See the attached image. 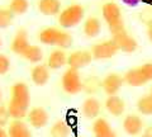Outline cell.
Listing matches in <instances>:
<instances>
[{"instance_id": "1", "label": "cell", "mask_w": 152, "mask_h": 137, "mask_svg": "<svg viewBox=\"0 0 152 137\" xmlns=\"http://www.w3.org/2000/svg\"><path fill=\"white\" fill-rule=\"evenodd\" d=\"M12 97L8 103V111L13 119L22 121L29 112L31 104V92L26 83L18 81L12 86Z\"/></svg>"}, {"instance_id": "2", "label": "cell", "mask_w": 152, "mask_h": 137, "mask_svg": "<svg viewBox=\"0 0 152 137\" xmlns=\"http://www.w3.org/2000/svg\"><path fill=\"white\" fill-rule=\"evenodd\" d=\"M37 38L41 43L47 46H56L60 50H66L72 46L74 38L70 33L56 27H47L38 32Z\"/></svg>"}, {"instance_id": "3", "label": "cell", "mask_w": 152, "mask_h": 137, "mask_svg": "<svg viewBox=\"0 0 152 137\" xmlns=\"http://www.w3.org/2000/svg\"><path fill=\"white\" fill-rule=\"evenodd\" d=\"M102 14L105 21L107 26L110 31L112 36H115L118 33L126 31L124 21H123L122 10L118 4L113 1H108L102 7Z\"/></svg>"}, {"instance_id": "4", "label": "cell", "mask_w": 152, "mask_h": 137, "mask_svg": "<svg viewBox=\"0 0 152 137\" xmlns=\"http://www.w3.org/2000/svg\"><path fill=\"white\" fill-rule=\"evenodd\" d=\"M124 83L133 88L143 86L152 81V62H146L137 67L129 69L124 74Z\"/></svg>"}, {"instance_id": "5", "label": "cell", "mask_w": 152, "mask_h": 137, "mask_svg": "<svg viewBox=\"0 0 152 137\" xmlns=\"http://www.w3.org/2000/svg\"><path fill=\"white\" fill-rule=\"evenodd\" d=\"M85 9L80 4L66 7L58 14V24L62 28H74L84 19Z\"/></svg>"}, {"instance_id": "6", "label": "cell", "mask_w": 152, "mask_h": 137, "mask_svg": "<svg viewBox=\"0 0 152 137\" xmlns=\"http://www.w3.org/2000/svg\"><path fill=\"white\" fill-rule=\"evenodd\" d=\"M61 85H62L64 92L71 94V95H75V94L83 92V80L79 74V70L69 67L62 75Z\"/></svg>"}, {"instance_id": "7", "label": "cell", "mask_w": 152, "mask_h": 137, "mask_svg": "<svg viewBox=\"0 0 152 137\" xmlns=\"http://www.w3.org/2000/svg\"><path fill=\"white\" fill-rule=\"evenodd\" d=\"M118 51L119 50H118L115 42L113 40H108V41L94 45L90 52L93 55V59L95 60H108L114 57Z\"/></svg>"}, {"instance_id": "8", "label": "cell", "mask_w": 152, "mask_h": 137, "mask_svg": "<svg viewBox=\"0 0 152 137\" xmlns=\"http://www.w3.org/2000/svg\"><path fill=\"white\" fill-rule=\"evenodd\" d=\"M93 55L90 51L86 50H77L74 51L67 56V66L70 69L80 70L86 67L89 64H91Z\"/></svg>"}, {"instance_id": "9", "label": "cell", "mask_w": 152, "mask_h": 137, "mask_svg": "<svg viewBox=\"0 0 152 137\" xmlns=\"http://www.w3.org/2000/svg\"><path fill=\"white\" fill-rule=\"evenodd\" d=\"M123 84H126L124 78L121 76L119 74L110 73L102 80V89L107 94V97L117 95V93L119 92V89L122 88Z\"/></svg>"}, {"instance_id": "10", "label": "cell", "mask_w": 152, "mask_h": 137, "mask_svg": "<svg viewBox=\"0 0 152 137\" xmlns=\"http://www.w3.org/2000/svg\"><path fill=\"white\" fill-rule=\"evenodd\" d=\"M112 40L115 42L118 50L122 51V52L132 53L138 48V42L136 41V38H133L131 34H128L127 31H123L115 36H112Z\"/></svg>"}, {"instance_id": "11", "label": "cell", "mask_w": 152, "mask_h": 137, "mask_svg": "<svg viewBox=\"0 0 152 137\" xmlns=\"http://www.w3.org/2000/svg\"><path fill=\"white\" fill-rule=\"evenodd\" d=\"M27 119L29 122L31 127L33 128H43L48 125V121H50V117H48V113L45 109L43 107H33L29 109L27 114Z\"/></svg>"}, {"instance_id": "12", "label": "cell", "mask_w": 152, "mask_h": 137, "mask_svg": "<svg viewBox=\"0 0 152 137\" xmlns=\"http://www.w3.org/2000/svg\"><path fill=\"white\" fill-rule=\"evenodd\" d=\"M145 127V123L142 118L137 114H127L123 119V130L127 135L137 136L140 135Z\"/></svg>"}, {"instance_id": "13", "label": "cell", "mask_w": 152, "mask_h": 137, "mask_svg": "<svg viewBox=\"0 0 152 137\" xmlns=\"http://www.w3.org/2000/svg\"><path fill=\"white\" fill-rule=\"evenodd\" d=\"M29 40H28V33L24 28H20V29H18L15 36H14V38L10 43V50L12 52L17 53L19 56H22L23 52L27 50V47L29 46Z\"/></svg>"}, {"instance_id": "14", "label": "cell", "mask_w": 152, "mask_h": 137, "mask_svg": "<svg viewBox=\"0 0 152 137\" xmlns=\"http://www.w3.org/2000/svg\"><path fill=\"white\" fill-rule=\"evenodd\" d=\"M51 78L50 67L43 64H37L31 71V79L36 86H45Z\"/></svg>"}, {"instance_id": "15", "label": "cell", "mask_w": 152, "mask_h": 137, "mask_svg": "<svg viewBox=\"0 0 152 137\" xmlns=\"http://www.w3.org/2000/svg\"><path fill=\"white\" fill-rule=\"evenodd\" d=\"M102 111V104L96 98L88 97L83 103V114L88 119H96L99 118Z\"/></svg>"}, {"instance_id": "16", "label": "cell", "mask_w": 152, "mask_h": 137, "mask_svg": "<svg viewBox=\"0 0 152 137\" xmlns=\"http://www.w3.org/2000/svg\"><path fill=\"white\" fill-rule=\"evenodd\" d=\"M104 105H105V109L114 117H121L126 111V102L118 95L107 97Z\"/></svg>"}, {"instance_id": "17", "label": "cell", "mask_w": 152, "mask_h": 137, "mask_svg": "<svg viewBox=\"0 0 152 137\" xmlns=\"http://www.w3.org/2000/svg\"><path fill=\"white\" fill-rule=\"evenodd\" d=\"M93 133L95 137H118L109 122L103 117H99L93 123Z\"/></svg>"}, {"instance_id": "18", "label": "cell", "mask_w": 152, "mask_h": 137, "mask_svg": "<svg viewBox=\"0 0 152 137\" xmlns=\"http://www.w3.org/2000/svg\"><path fill=\"white\" fill-rule=\"evenodd\" d=\"M37 9L43 15L52 17L61 13V1L60 0H38Z\"/></svg>"}, {"instance_id": "19", "label": "cell", "mask_w": 152, "mask_h": 137, "mask_svg": "<svg viewBox=\"0 0 152 137\" xmlns=\"http://www.w3.org/2000/svg\"><path fill=\"white\" fill-rule=\"evenodd\" d=\"M9 137H33L31 128L23 121L13 119L8 126Z\"/></svg>"}, {"instance_id": "20", "label": "cell", "mask_w": 152, "mask_h": 137, "mask_svg": "<svg viewBox=\"0 0 152 137\" xmlns=\"http://www.w3.org/2000/svg\"><path fill=\"white\" fill-rule=\"evenodd\" d=\"M65 65H67V55L65 53V51L60 48L52 51L47 59V66L51 70H58Z\"/></svg>"}, {"instance_id": "21", "label": "cell", "mask_w": 152, "mask_h": 137, "mask_svg": "<svg viewBox=\"0 0 152 137\" xmlns=\"http://www.w3.org/2000/svg\"><path fill=\"white\" fill-rule=\"evenodd\" d=\"M102 29V23L96 17H89L84 23V34L88 37V38H95V37L99 36Z\"/></svg>"}, {"instance_id": "22", "label": "cell", "mask_w": 152, "mask_h": 137, "mask_svg": "<svg viewBox=\"0 0 152 137\" xmlns=\"http://www.w3.org/2000/svg\"><path fill=\"white\" fill-rule=\"evenodd\" d=\"M23 59H26L27 61H29L32 64H38L41 62L43 59V51L39 46L37 45H29L27 47V50L22 55Z\"/></svg>"}, {"instance_id": "23", "label": "cell", "mask_w": 152, "mask_h": 137, "mask_svg": "<svg viewBox=\"0 0 152 137\" xmlns=\"http://www.w3.org/2000/svg\"><path fill=\"white\" fill-rule=\"evenodd\" d=\"M51 137H69L70 136V127L65 121H57L52 125L50 130Z\"/></svg>"}, {"instance_id": "24", "label": "cell", "mask_w": 152, "mask_h": 137, "mask_svg": "<svg viewBox=\"0 0 152 137\" xmlns=\"http://www.w3.org/2000/svg\"><path fill=\"white\" fill-rule=\"evenodd\" d=\"M137 109L143 116H152V94L143 95L137 100Z\"/></svg>"}, {"instance_id": "25", "label": "cell", "mask_w": 152, "mask_h": 137, "mask_svg": "<svg viewBox=\"0 0 152 137\" xmlns=\"http://www.w3.org/2000/svg\"><path fill=\"white\" fill-rule=\"evenodd\" d=\"M102 88V80L98 76H89L83 81V90L88 94L96 93Z\"/></svg>"}, {"instance_id": "26", "label": "cell", "mask_w": 152, "mask_h": 137, "mask_svg": "<svg viewBox=\"0 0 152 137\" xmlns=\"http://www.w3.org/2000/svg\"><path fill=\"white\" fill-rule=\"evenodd\" d=\"M8 8L13 12L14 15H23L29 8V1L28 0H10Z\"/></svg>"}, {"instance_id": "27", "label": "cell", "mask_w": 152, "mask_h": 137, "mask_svg": "<svg viewBox=\"0 0 152 137\" xmlns=\"http://www.w3.org/2000/svg\"><path fill=\"white\" fill-rule=\"evenodd\" d=\"M14 14L13 12L7 8H0V29L3 28H8L9 26H12V23L14 21Z\"/></svg>"}, {"instance_id": "28", "label": "cell", "mask_w": 152, "mask_h": 137, "mask_svg": "<svg viewBox=\"0 0 152 137\" xmlns=\"http://www.w3.org/2000/svg\"><path fill=\"white\" fill-rule=\"evenodd\" d=\"M140 21L147 27H152V7H147L140 13Z\"/></svg>"}, {"instance_id": "29", "label": "cell", "mask_w": 152, "mask_h": 137, "mask_svg": "<svg viewBox=\"0 0 152 137\" xmlns=\"http://www.w3.org/2000/svg\"><path fill=\"white\" fill-rule=\"evenodd\" d=\"M10 114H9L8 107L0 104V128H4L7 125H9V121H10Z\"/></svg>"}, {"instance_id": "30", "label": "cell", "mask_w": 152, "mask_h": 137, "mask_svg": "<svg viewBox=\"0 0 152 137\" xmlns=\"http://www.w3.org/2000/svg\"><path fill=\"white\" fill-rule=\"evenodd\" d=\"M10 69V60L8 56L0 53V75H5Z\"/></svg>"}, {"instance_id": "31", "label": "cell", "mask_w": 152, "mask_h": 137, "mask_svg": "<svg viewBox=\"0 0 152 137\" xmlns=\"http://www.w3.org/2000/svg\"><path fill=\"white\" fill-rule=\"evenodd\" d=\"M121 1L128 7H137L141 3V0H121Z\"/></svg>"}, {"instance_id": "32", "label": "cell", "mask_w": 152, "mask_h": 137, "mask_svg": "<svg viewBox=\"0 0 152 137\" xmlns=\"http://www.w3.org/2000/svg\"><path fill=\"white\" fill-rule=\"evenodd\" d=\"M143 136L145 137H152V125H150L148 127H146V128H145Z\"/></svg>"}, {"instance_id": "33", "label": "cell", "mask_w": 152, "mask_h": 137, "mask_svg": "<svg viewBox=\"0 0 152 137\" xmlns=\"http://www.w3.org/2000/svg\"><path fill=\"white\" fill-rule=\"evenodd\" d=\"M0 137H9L8 131H5L4 128H0Z\"/></svg>"}, {"instance_id": "34", "label": "cell", "mask_w": 152, "mask_h": 137, "mask_svg": "<svg viewBox=\"0 0 152 137\" xmlns=\"http://www.w3.org/2000/svg\"><path fill=\"white\" fill-rule=\"evenodd\" d=\"M147 38L152 42V27H150L148 29H147Z\"/></svg>"}, {"instance_id": "35", "label": "cell", "mask_w": 152, "mask_h": 137, "mask_svg": "<svg viewBox=\"0 0 152 137\" xmlns=\"http://www.w3.org/2000/svg\"><path fill=\"white\" fill-rule=\"evenodd\" d=\"M1 99H3V94H1V90H0V104H1Z\"/></svg>"}, {"instance_id": "36", "label": "cell", "mask_w": 152, "mask_h": 137, "mask_svg": "<svg viewBox=\"0 0 152 137\" xmlns=\"http://www.w3.org/2000/svg\"><path fill=\"white\" fill-rule=\"evenodd\" d=\"M3 46V41H1V38H0V47Z\"/></svg>"}, {"instance_id": "37", "label": "cell", "mask_w": 152, "mask_h": 137, "mask_svg": "<svg viewBox=\"0 0 152 137\" xmlns=\"http://www.w3.org/2000/svg\"><path fill=\"white\" fill-rule=\"evenodd\" d=\"M147 1H148V4H152V0H147Z\"/></svg>"}, {"instance_id": "38", "label": "cell", "mask_w": 152, "mask_h": 137, "mask_svg": "<svg viewBox=\"0 0 152 137\" xmlns=\"http://www.w3.org/2000/svg\"><path fill=\"white\" fill-rule=\"evenodd\" d=\"M151 94H152V86H151Z\"/></svg>"}, {"instance_id": "39", "label": "cell", "mask_w": 152, "mask_h": 137, "mask_svg": "<svg viewBox=\"0 0 152 137\" xmlns=\"http://www.w3.org/2000/svg\"><path fill=\"white\" fill-rule=\"evenodd\" d=\"M141 137H145V136H143V135H142V136H141Z\"/></svg>"}]
</instances>
